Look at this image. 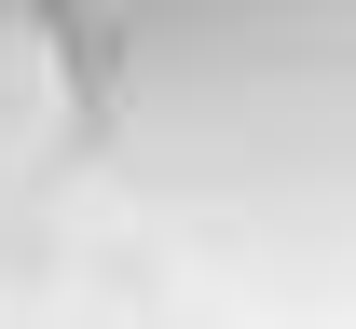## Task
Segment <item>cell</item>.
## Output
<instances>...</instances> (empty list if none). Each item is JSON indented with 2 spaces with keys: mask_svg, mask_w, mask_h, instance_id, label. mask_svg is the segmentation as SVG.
Segmentation results:
<instances>
[{
  "mask_svg": "<svg viewBox=\"0 0 356 329\" xmlns=\"http://www.w3.org/2000/svg\"><path fill=\"white\" fill-rule=\"evenodd\" d=\"M110 151L233 316L356 329V0H137Z\"/></svg>",
  "mask_w": 356,
  "mask_h": 329,
  "instance_id": "6da1fadb",
  "label": "cell"
},
{
  "mask_svg": "<svg viewBox=\"0 0 356 329\" xmlns=\"http://www.w3.org/2000/svg\"><path fill=\"white\" fill-rule=\"evenodd\" d=\"M42 138H55V42L0 14V179L42 165Z\"/></svg>",
  "mask_w": 356,
  "mask_h": 329,
  "instance_id": "7a4b0ae2",
  "label": "cell"
}]
</instances>
